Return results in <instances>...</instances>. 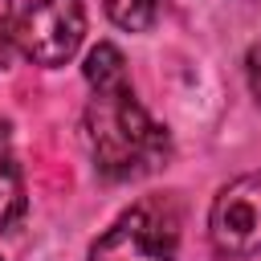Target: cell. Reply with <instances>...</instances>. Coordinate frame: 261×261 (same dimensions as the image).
Masks as SVG:
<instances>
[{
  "label": "cell",
  "mask_w": 261,
  "mask_h": 261,
  "mask_svg": "<svg viewBox=\"0 0 261 261\" xmlns=\"http://www.w3.org/2000/svg\"><path fill=\"white\" fill-rule=\"evenodd\" d=\"M90 102L82 114V135L94 159V171L110 184H130L159 171L171 155L167 130L143 110L126 77V57L118 45L98 41L86 53Z\"/></svg>",
  "instance_id": "1"
},
{
  "label": "cell",
  "mask_w": 261,
  "mask_h": 261,
  "mask_svg": "<svg viewBox=\"0 0 261 261\" xmlns=\"http://www.w3.org/2000/svg\"><path fill=\"white\" fill-rule=\"evenodd\" d=\"M4 24L12 49L24 53L33 65L57 69L73 61L86 37V8L82 0H4Z\"/></svg>",
  "instance_id": "2"
},
{
  "label": "cell",
  "mask_w": 261,
  "mask_h": 261,
  "mask_svg": "<svg viewBox=\"0 0 261 261\" xmlns=\"http://www.w3.org/2000/svg\"><path fill=\"white\" fill-rule=\"evenodd\" d=\"M179 224L171 196H143L90 245V261H175Z\"/></svg>",
  "instance_id": "3"
},
{
  "label": "cell",
  "mask_w": 261,
  "mask_h": 261,
  "mask_svg": "<svg viewBox=\"0 0 261 261\" xmlns=\"http://www.w3.org/2000/svg\"><path fill=\"white\" fill-rule=\"evenodd\" d=\"M208 241L220 257L261 253V171L224 184L208 212Z\"/></svg>",
  "instance_id": "4"
},
{
  "label": "cell",
  "mask_w": 261,
  "mask_h": 261,
  "mask_svg": "<svg viewBox=\"0 0 261 261\" xmlns=\"http://www.w3.org/2000/svg\"><path fill=\"white\" fill-rule=\"evenodd\" d=\"M24 179H20V163L12 155V139H8V126L0 122V232H12L20 220H24Z\"/></svg>",
  "instance_id": "5"
},
{
  "label": "cell",
  "mask_w": 261,
  "mask_h": 261,
  "mask_svg": "<svg viewBox=\"0 0 261 261\" xmlns=\"http://www.w3.org/2000/svg\"><path fill=\"white\" fill-rule=\"evenodd\" d=\"M106 4V16L126 29V33H147L155 29L159 12H163V0H102Z\"/></svg>",
  "instance_id": "6"
},
{
  "label": "cell",
  "mask_w": 261,
  "mask_h": 261,
  "mask_svg": "<svg viewBox=\"0 0 261 261\" xmlns=\"http://www.w3.org/2000/svg\"><path fill=\"white\" fill-rule=\"evenodd\" d=\"M245 77H249V90H253V98L261 102V41L249 49V57H245Z\"/></svg>",
  "instance_id": "7"
},
{
  "label": "cell",
  "mask_w": 261,
  "mask_h": 261,
  "mask_svg": "<svg viewBox=\"0 0 261 261\" xmlns=\"http://www.w3.org/2000/svg\"><path fill=\"white\" fill-rule=\"evenodd\" d=\"M12 57V37H8V24H4V8H0V69L8 65Z\"/></svg>",
  "instance_id": "8"
}]
</instances>
